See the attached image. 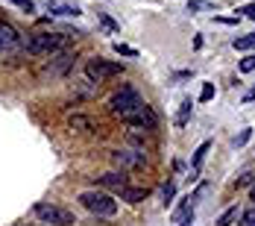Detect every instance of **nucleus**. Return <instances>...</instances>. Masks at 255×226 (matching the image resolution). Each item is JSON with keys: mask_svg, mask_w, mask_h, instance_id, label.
<instances>
[{"mask_svg": "<svg viewBox=\"0 0 255 226\" xmlns=\"http://www.w3.org/2000/svg\"><path fill=\"white\" fill-rule=\"evenodd\" d=\"M68 44V35L62 32H32L24 41V50L32 56H56L59 50H65Z\"/></svg>", "mask_w": 255, "mask_h": 226, "instance_id": "obj_1", "label": "nucleus"}, {"mask_svg": "<svg viewBox=\"0 0 255 226\" xmlns=\"http://www.w3.org/2000/svg\"><path fill=\"white\" fill-rule=\"evenodd\" d=\"M79 203H82L94 218H112V215L118 212V203L112 200L106 191H97V188L82 191V194H79Z\"/></svg>", "mask_w": 255, "mask_h": 226, "instance_id": "obj_2", "label": "nucleus"}, {"mask_svg": "<svg viewBox=\"0 0 255 226\" xmlns=\"http://www.w3.org/2000/svg\"><path fill=\"white\" fill-rule=\"evenodd\" d=\"M32 212H35V218H38V221L53 224V226H74V224H77V218H74L68 209L56 206V203H35V206H32Z\"/></svg>", "mask_w": 255, "mask_h": 226, "instance_id": "obj_3", "label": "nucleus"}, {"mask_svg": "<svg viewBox=\"0 0 255 226\" xmlns=\"http://www.w3.org/2000/svg\"><path fill=\"white\" fill-rule=\"evenodd\" d=\"M124 74V65L121 62H109V59H88L85 62V76H88V82H103V79H109V76H121Z\"/></svg>", "mask_w": 255, "mask_h": 226, "instance_id": "obj_4", "label": "nucleus"}, {"mask_svg": "<svg viewBox=\"0 0 255 226\" xmlns=\"http://www.w3.org/2000/svg\"><path fill=\"white\" fill-rule=\"evenodd\" d=\"M141 103H144V100H141V94H138L132 85H124L121 91H115V94H112L109 106H112V112H115L118 118H127L129 112H132L135 106H141Z\"/></svg>", "mask_w": 255, "mask_h": 226, "instance_id": "obj_5", "label": "nucleus"}, {"mask_svg": "<svg viewBox=\"0 0 255 226\" xmlns=\"http://www.w3.org/2000/svg\"><path fill=\"white\" fill-rule=\"evenodd\" d=\"M121 121H127L129 126H135V129H147V132H153L155 126H158V118H155V112L147 106V103H141V106H135L132 112H129L127 118H121Z\"/></svg>", "mask_w": 255, "mask_h": 226, "instance_id": "obj_6", "label": "nucleus"}, {"mask_svg": "<svg viewBox=\"0 0 255 226\" xmlns=\"http://www.w3.org/2000/svg\"><path fill=\"white\" fill-rule=\"evenodd\" d=\"M112 162H115L121 171L144 168V165H147V153H144V150H115V153H112Z\"/></svg>", "mask_w": 255, "mask_h": 226, "instance_id": "obj_7", "label": "nucleus"}, {"mask_svg": "<svg viewBox=\"0 0 255 226\" xmlns=\"http://www.w3.org/2000/svg\"><path fill=\"white\" fill-rule=\"evenodd\" d=\"M21 47H24L21 32H18L12 24L0 21V53H15V50H21Z\"/></svg>", "mask_w": 255, "mask_h": 226, "instance_id": "obj_8", "label": "nucleus"}, {"mask_svg": "<svg viewBox=\"0 0 255 226\" xmlns=\"http://www.w3.org/2000/svg\"><path fill=\"white\" fill-rule=\"evenodd\" d=\"M97 185H103V188H112V191H124L129 185V176L124 174V171H109V174H103V176H97Z\"/></svg>", "mask_w": 255, "mask_h": 226, "instance_id": "obj_9", "label": "nucleus"}, {"mask_svg": "<svg viewBox=\"0 0 255 226\" xmlns=\"http://www.w3.org/2000/svg\"><path fill=\"white\" fill-rule=\"evenodd\" d=\"M71 65H74V53H71V50H59V53H56V56H53L50 74H53V76L65 74V71H68Z\"/></svg>", "mask_w": 255, "mask_h": 226, "instance_id": "obj_10", "label": "nucleus"}, {"mask_svg": "<svg viewBox=\"0 0 255 226\" xmlns=\"http://www.w3.org/2000/svg\"><path fill=\"white\" fill-rule=\"evenodd\" d=\"M47 12H50V15H62V18H71V15H79V6H71V3H56V0H50V3H47Z\"/></svg>", "mask_w": 255, "mask_h": 226, "instance_id": "obj_11", "label": "nucleus"}, {"mask_svg": "<svg viewBox=\"0 0 255 226\" xmlns=\"http://www.w3.org/2000/svg\"><path fill=\"white\" fill-rule=\"evenodd\" d=\"M208 150H211V141H203V144L197 147L194 159H191V171H194V174H200V171H203V162H205V156H208Z\"/></svg>", "mask_w": 255, "mask_h": 226, "instance_id": "obj_12", "label": "nucleus"}, {"mask_svg": "<svg viewBox=\"0 0 255 226\" xmlns=\"http://www.w3.org/2000/svg\"><path fill=\"white\" fill-rule=\"evenodd\" d=\"M150 197V188H124L121 191V200H127V203H141V200H147Z\"/></svg>", "mask_w": 255, "mask_h": 226, "instance_id": "obj_13", "label": "nucleus"}, {"mask_svg": "<svg viewBox=\"0 0 255 226\" xmlns=\"http://www.w3.org/2000/svg\"><path fill=\"white\" fill-rule=\"evenodd\" d=\"M238 218H241V209H238V206H232V209H226V212L217 218V226H232Z\"/></svg>", "mask_w": 255, "mask_h": 226, "instance_id": "obj_14", "label": "nucleus"}, {"mask_svg": "<svg viewBox=\"0 0 255 226\" xmlns=\"http://www.w3.org/2000/svg\"><path fill=\"white\" fill-rule=\"evenodd\" d=\"M232 47H235V50H253V47H255V32L235 38V41H232Z\"/></svg>", "mask_w": 255, "mask_h": 226, "instance_id": "obj_15", "label": "nucleus"}, {"mask_svg": "<svg viewBox=\"0 0 255 226\" xmlns=\"http://www.w3.org/2000/svg\"><path fill=\"white\" fill-rule=\"evenodd\" d=\"M68 124H71V129H77V132H88V129H91V121H88L85 115H71Z\"/></svg>", "mask_w": 255, "mask_h": 226, "instance_id": "obj_16", "label": "nucleus"}, {"mask_svg": "<svg viewBox=\"0 0 255 226\" xmlns=\"http://www.w3.org/2000/svg\"><path fill=\"white\" fill-rule=\"evenodd\" d=\"M191 109H194V103H191V100H182V106H179V115H176V126H185L188 115H191Z\"/></svg>", "mask_w": 255, "mask_h": 226, "instance_id": "obj_17", "label": "nucleus"}, {"mask_svg": "<svg viewBox=\"0 0 255 226\" xmlns=\"http://www.w3.org/2000/svg\"><path fill=\"white\" fill-rule=\"evenodd\" d=\"M161 197H164V206H170V203H173V197H176V182H173V179H170V182L164 185Z\"/></svg>", "mask_w": 255, "mask_h": 226, "instance_id": "obj_18", "label": "nucleus"}, {"mask_svg": "<svg viewBox=\"0 0 255 226\" xmlns=\"http://www.w3.org/2000/svg\"><path fill=\"white\" fill-rule=\"evenodd\" d=\"M238 71H241V74H253V71H255V53H253V56H247V59H241Z\"/></svg>", "mask_w": 255, "mask_h": 226, "instance_id": "obj_19", "label": "nucleus"}, {"mask_svg": "<svg viewBox=\"0 0 255 226\" xmlns=\"http://www.w3.org/2000/svg\"><path fill=\"white\" fill-rule=\"evenodd\" d=\"M100 24L106 26V29H109V32H118V29H121V24H118V21H115V18H109V15H106V12H100Z\"/></svg>", "mask_w": 255, "mask_h": 226, "instance_id": "obj_20", "label": "nucleus"}, {"mask_svg": "<svg viewBox=\"0 0 255 226\" xmlns=\"http://www.w3.org/2000/svg\"><path fill=\"white\" fill-rule=\"evenodd\" d=\"M115 53H121V56H129V59H135L138 50L135 47H129V44H121V41H115Z\"/></svg>", "mask_w": 255, "mask_h": 226, "instance_id": "obj_21", "label": "nucleus"}, {"mask_svg": "<svg viewBox=\"0 0 255 226\" xmlns=\"http://www.w3.org/2000/svg\"><path fill=\"white\" fill-rule=\"evenodd\" d=\"M238 221H241V226H255V206L253 209H247V212H241Z\"/></svg>", "mask_w": 255, "mask_h": 226, "instance_id": "obj_22", "label": "nucleus"}, {"mask_svg": "<svg viewBox=\"0 0 255 226\" xmlns=\"http://www.w3.org/2000/svg\"><path fill=\"white\" fill-rule=\"evenodd\" d=\"M188 12H211V3H205V0H191Z\"/></svg>", "mask_w": 255, "mask_h": 226, "instance_id": "obj_23", "label": "nucleus"}, {"mask_svg": "<svg viewBox=\"0 0 255 226\" xmlns=\"http://www.w3.org/2000/svg\"><path fill=\"white\" fill-rule=\"evenodd\" d=\"M211 97H214V82H205L203 91H200V103H208Z\"/></svg>", "mask_w": 255, "mask_h": 226, "instance_id": "obj_24", "label": "nucleus"}, {"mask_svg": "<svg viewBox=\"0 0 255 226\" xmlns=\"http://www.w3.org/2000/svg\"><path fill=\"white\" fill-rule=\"evenodd\" d=\"M250 135H253V129H244L241 135H235V138H232V144H235V147H244V144L250 141Z\"/></svg>", "mask_w": 255, "mask_h": 226, "instance_id": "obj_25", "label": "nucleus"}, {"mask_svg": "<svg viewBox=\"0 0 255 226\" xmlns=\"http://www.w3.org/2000/svg\"><path fill=\"white\" fill-rule=\"evenodd\" d=\"M12 6H18V9H24V12H35V3L32 0H9Z\"/></svg>", "mask_w": 255, "mask_h": 226, "instance_id": "obj_26", "label": "nucleus"}, {"mask_svg": "<svg viewBox=\"0 0 255 226\" xmlns=\"http://www.w3.org/2000/svg\"><path fill=\"white\" fill-rule=\"evenodd\" d=\"M241 12H247V18H253V21H255V3H250V6H244Z\"/></svg>", "mask_w": 255, "mask_h": 226, "instance_id": "obj_27", "label": "nucleus"}]
</instances>
